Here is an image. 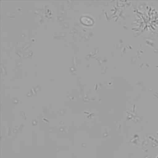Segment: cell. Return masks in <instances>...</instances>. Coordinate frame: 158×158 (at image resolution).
<instances>
[{"instance_id":"cell-1","label":"cell","mask_w":158,"mask_h":158,"mask_svg":"<svg viewBox=\"0 0 158 158\" xmlns=\"http://www.w3.org/2000/svg\"><path fill=\"white\" fill-rule=\"evenodd\" d=\"M157 158H158V156H157Z\"/></svg>"}]
</instances>
